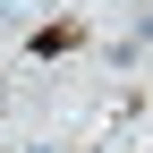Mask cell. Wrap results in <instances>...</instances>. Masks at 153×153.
Wrapping results in <instances>:
<instances>
[{"instance_id": "cell-1", "label": "cell", "mask_w": 153, "mask_h": 153, "mask_svg": "<svg viewBox=\"0 0 153 153\" xmlns=\"http://www.w3.org/2000/svg\"><path fill=\"white\" fill-rule=\"evenodd\" d=\"M85 153H119V145H85Z\"/></svg>"}]
</instances>
